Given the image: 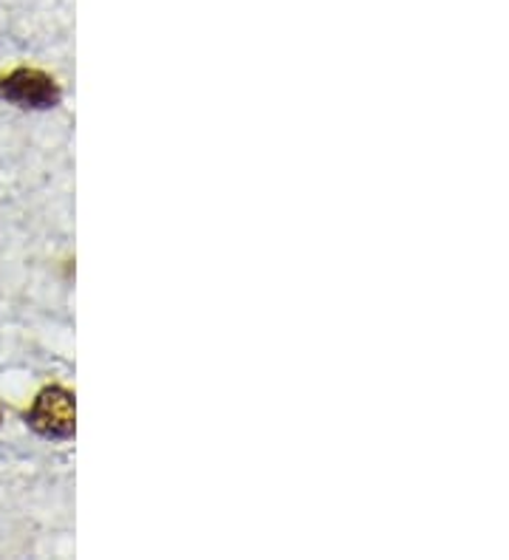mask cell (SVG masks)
I'll return each mask as SVG.
<instances>
[{
  "label": "cell",
  "mask_w": 509,
  "mask_h": 560,
  "mask_svg": "<svg viewBox=\"0 0 509 560\" xmlns=\"http://www.w3.org/2000/svg\"><path fill=\"white\" fill-rule=\"evenodd\" d=\"M0 424H3V408H0Z\"/></svg>",
  "instance_id": "3957f363"
},
{
  "label": "cell",
  "mask_w": 509,
  "mask_h": 560,
  "mask_svg": "<svg viewBox=\"0 0 509 560\" xmlns=\"http://www.w3.org/2000/svg\"><path fill=\"white\" fill-rule=\"evenodd\" d=\"M0 100L23 110H51L62 103V89L46 71L21 66L0 77Z\"/></svg>",
  "instance_id": "7a4b0ae2"
},
{
  "label": "cell",
  "mask_w": 509,
  "mask_h": 560,
  "mask_svg": "<svg viewBox=\"0 0 509 560\" xmlns=\"http://www.w3.org/2000/svg\"><path fill=\"white\" fill-rule=\"evenodd\" d=\"M26 424L48 442H68L77 433L74 394L62 385H46L26 410Z\"/></svg>",
  "instance_id": "6da1fadb"
}]
</instances>
